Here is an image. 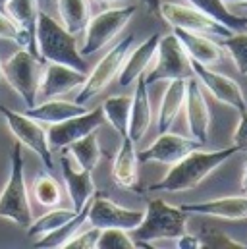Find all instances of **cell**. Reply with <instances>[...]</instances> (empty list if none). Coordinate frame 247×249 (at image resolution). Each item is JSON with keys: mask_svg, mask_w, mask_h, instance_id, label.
<instances>
[{"mask_svg": "<svg viewBox=\"0 0 247 249\" xmlns=\"http://www.w3.org/2000/svg\"><path fill=\"white\" fill-rule=\"evenodd\" d=\"M236 153H240L236 145H232L228 149H216V151L197 149V151L189 153L187 157H184L182 160H178L176 164H172V168L160 182L149 186L147 189L149 191H170V193L195 189L212 170L222 166Z\"/></svg>", "mask_w": 247, "mask_h": 249, "instance_id": "6da1fadb", "label": "cell"}, {"mask_svg": "<svg viewBox=\"0 0 247 249\" xmlns=\"http://www.w3.org/2000/svg\"><path fill=\"white\" fill-rule=\"evenodd\" d=\"M35 41L37 53L45 62L66 64L87 73V62L75 45V35H71L60 21H56L47 12H39Z\"/></svg>", "mask_w": 247, "mask_h": 249, "instance_id": "7a4b0ae2", "label": "cell"}, {"mask_svg": "<svg viewBox=\"0 0 247 249\" xmlns=\"http://www.w3.org/2000/svg\"><path fill=\"white\" fill-rule=\"evenodd\" d=\"M187 213L182 207H172L162 199H151L143 220L131 230L135 242L176 240L187 232Z\"/></svg>", "mask_w": 247, "mask_h": 249, "instance_id": "3957f363", "label": "cell"}, {"mask_svg": "<svg viewBox=\"0 0 247 249\" xmlns=\"http://www.w3.org/2000/svg\"><path fill=\"white\" fill-rule=\"evenodd\" d=\"M0 216L8 218V220H12L23 228H27L33 220L27 186H25V168H23V155H21V143L19 141L12 149L10 178L0 193Z\"/></svg>", "mask_w": 247, "mask_h": 249, "instance_id": "277c9868", "label": "cell"}, {"mask_svg": "<svg viewBox=\"0 0 247 249\" xmlns=\"http://www.w3.org/2000/svg\"><path fill=\"white\" fill-rule=\"evenodd\" d=\"M191 77H195V73L180 39L174 33L160 35L155 53V66L149 71H145L147 85H153L157 81H172V79L187 81Z\"/></svg>", "mask_w": 247, "mask_h": 249, "instance_id": "5b68a950", "label": "cell"}, {"mask_svg": "<svg viewBox=\"0 0 247 249\" xmlns=\"http://www.w3.org/2000/svg\"><path fill=\"white\" fill-rule=\"evenodd\" d=\"M2 68H4V79L23 99L25 107L27 108L35 107L37 105V95H39V83H41V77H43L45 60L41 56L31 54L27 49H21Z\"/></svg>", "mask_w": 247, "mask_h": 249, "instance_id": "8992f818", "label": "cell"}, {"mask_svg": "<svg viewBox=\"0 0 247 249\" xmlns=\"http://www.w3.org/2000/svg\"><path fill=\"white\" fill-rule=\"evenodd\" d=\"M133 14H135V6H116L89 18L85 25L83 45L79 49L81 56H91L103 47H106L116 35L122 33V29L133 18Z\"/></svg>", "mask_w": 247, "mask_h": 249, "instance_id": "52a82bcc", "label": "cell"}, {"mask_svg": "<svg viewBox=\"0 0 247 249\" xmlns=\"http://www.w3.org/2000/svg\"><path fill=\"white\" fill-rule=\"evenodd\" d=\"M135 43V35H127L124 37L120 43H116L101 60L93 68V71L85 77V83L79 87V93L75 97V103L79 105H87L93 97H97L99 93H103L110 81L120 73L124 60L127 56V53L131 51V45Z\"/></svg>", "mask_w": 247, "mask_h": 249, "instance_id": "ba28073f", "label": "cell"}, {"mask_svg": "<svg viewBox=\"0 0 247 249\" xmlns=\"http://www.w3.org/2000/svg\"><path fill=\"white\" fill-rule=\"evenodd\" d=\"M0 114L4 116L6 124L12 129V133L16 135V139L21 145H25L27 149H31L43 160L47 170H54V160H53V149L49 145V135L39 125V122L25 116L23 112H16V110L6 108V107H0Z\"/></svg>", "mask_w": 247, "mask_h": 249, "instance_id": "9c48e42d", "label": "cell"}, {"mask_svg": "<svg viewBox=\"0 0 247 249\" xmlns=\"http://www.w3.org/2000/svg\"><path fill=\"white\" fill-rule=\"evenodd\" d=\"M160 18H164L172 27H180V29L191 31V33L207 35L211 39H222V37H228V35L234 33V31H230L228 27H224L222 23H218L216 19L209 18L207 14L199 12L193 6L162 2L160 4Z\"/></svg>", "mask_w": 247, "mask_h": 249, "instance_id": "30bf717a", "label": "cell"}, {"mask_svg": "<svg viewBox=\"0 0 247 249\" xmlns=\"http://www.w3.org/2000/svg\"><path fill=\"white\" fill-rule=\"evenodd\" d=\"M143 211H133V209H125L122 205L110 201L108 197L95 193L91 199V207H89V216L87 222L91 226H97L101 230L105 228H122L131 232L133 228H137L143 220Z\"/></svg>", "mask_w": 247, "mask_h": 249, "instance_id": "8fae6325", "label": "cell"}, {"mask_svg": "<svg viewBox=\"0 0 247 249\" xmlns=\"http://www.w3.org/2000/svg\"><path fill=\"white\" fill-rule=\"evenodd\" d=\"M205 143L195 139V137H185V135H178V133H170L164 131L157 137V141L145 149L139 151V162H162V164H176L178 160H182L189 153L203 149Z\"/></svg>", "mask_w": 247, "mask_h": 249, "instance_id": "7c38bea8", "label": "cell"}, {"mask_svg": "<svg viewBox=\"0 0 247 249\" xmlns=\"http://www.w3.org/2000/svg\"><path fill=\"white\" fill-rule=\"evenodd\" d=\"M191 68H193L195 79L205 89H209V93L216 101H220L222 105H228V107L236 108L238 112L247 110V99L246 95H244V91H242V87H240V83H236L228 75H222L218 71H212L209 66H205V64L201 62H195V60H191Z\"/></svg>", "mask_w": 247, "mask_h": 249, "instance_id": "4fadbf2b", "label": "cell"}, {"mask_svg": "<svg viewBox=\"0 0 247 249\" xmlns=\"http://www.w3.org/2000/svg\"><path fill=\"white\" fill-rule=\"evenodd\" d=\"M105 124V112L103 107H97L93 110H87L85 114L68 118L60 124H53L49 129V145L51 149H64L70 143L85 137L91 131H97Z\"/></svg>", "mask_w": 247, "mask_h": 249, "instance_id": "5bb4252c", "label": "cell"}, {"mask_svg": "<svg viewBox=\"0 0 247 249\" xmlns=\"http://www.w3.org/2000/svg\"><path fill=\"white\" fill-rule=\"evenodd\" d=\"M85 71L58 62H45L43 77L39 83L37 99H56L71 89H79L85 83Z\"/></svg>", "mask_w": 247, "mask_h": 249, "instance_id": "9a60e30c", "label": "cell"}, {"mask_svg": "<svg viewBox=\"0 0 247 249\" xmlns=\"http://www.w3.org/2000/svg\"><path fill=\"white\" fill-rule=\"evenodd\" d=\"M185 114H187V127L191 137L207 143L209 127H211V110L201 91V83L191 77L185 81Z\"/></svg>", "mask_w": 247, "mask_h": 249, "instance_id": "2e32d148", "label": "cell"}, {"mask_svg": "<svg viewBox=\"0 0 247 249\" xmlns=\"http://www.w3.org/2000/svg\"><path fill=\"white\" fill-rule=\"evenodd\" d=\"M60 170H62V178L66 182L68 195H70L71 205H73V211H81L85 207V203L97 193V187H95V182H93L91 170L75 168L73 162L70 160V153H68L66 147L62 151Z\"/></svg>", "mask_w": 247, "mask_h": 249, "instance_id": "e0dca14e", "label": "cell"}, {"mask_svg": "<svg viewBox=\"0 0 247 249\" xmlns=\"http://www.w3.org/2000/svg\"><path fill=\"white\" fill-rule=\"evenodd\" d=\"M185 213H197L226 220H244L247 218V193L246 195H230L201 203H185L182 205Z\"/></svg>", "mask_w": 247, "mask_h": 249, "instance_id": "ac0fdd59", "label": "cell"}, {"mask_svg": "<svg viewBox=\"0 0 247 249\" xmlns=\"http://www.w3.org/2000/svg\"><path fill=\"white\" fill-rule=\"evenodd\" d=\"M147 81H145V73L139 75L135 79V93L131 99V110H129V129H127V137H131V141L137 145L153 120L151 114V99H149V91H147Z\"/></svg>", "mask_w": 247, "mask_h": 249, "instance_id": "d6986e66", "label": "cell"}, {"mask_svg": "<svg viewBox=\"0 0 247 249\" xmlns=\"http://www.w3.org/2000/svg\"><path fill=\"white\" fill-rule=\"evenodd\" d=\"M159 39H160V35H159V33H153V35H151L149 39H145L135 51H129V53H127L122 68H120V73H118V81H120L122 87L133 85L135 79L147 71L151 60L155 58Z\"/></svg>", "mask_w": 247, "mask_h": 249, "instance_id": "ffe728a7", "label": "cell"}, {"mask_svg": "<svg viewBox=\"0 0 247 249\" xmlns=\"http://www.w3.org/2000/svg\"><path fill=\"white\" fill-rule=\"evenodd\" d=\"M112 178L120 187L125 189H137L139 184V157L135 143L131 137H122L120 149L116 153L114 164H112Z\"/></svg>", "mask_w": 247, "mask_h": 249, "instance_id": "44dd1931", "label": "cell"}, {"mask_svg": "<svg viewBox=\"0 0 247 249\" xmlns=\"http://www.w3.org/2000/svg\"><path fill=\"white\" fill-rule=\"evenodd\" d=\"M174 35L180 39L182 47L185 49V53H187V56L191 60L205 64V66L220 62V58H222V47L214 39H211L207 35L185 31V29H180V27H174Z\"/></svg>", "mask_w": 247, "mask_h": 249, "instance_id": "7402d4cb", "label": "cell"}, {"mask_svg": "<svg viewBox=\"0 0 247 249\" xmlns=\"http://www.w3.org/2000/svg\"><path fill=\"white\" fill-rule=\"evenodd\" d=\"M87 108L79 103H70V101H58V99H47L45 103L41 105H35L31 108H27L23 114L37 120V122H43V124H60L68 118H73V116H79V114H85Z\"/></svg>", "mask_w": 247, "mask_h": 249, "instance_id": "603a6c76", "label": "cell"}, {"mask_svg": "<svg viewBox=\"0 0 247 249\" xmlns=\"http://www.w3.org/2000/svg\"><path fill=\"white\" fill-rule=\"evenodd\" d=\"M4 12L19 27V31L29 39L31 53L35 56H39V53H37V41H35L37 19H39V12H41L39 10V0H8Z\"/></svg>", "mask_w": 247, "mask_h": 249, "instance_id": "cb8c5ba5", "label": "cell"}, {"mask_svg": "<svg viewBox=\"0 0 247 249\" xmlns=\"http://www.w3.org/2000/svg\"><path fill=\"white\" fill-rule=\"evenodd\" d=\"M185 103V79H172L159 108V133L170 131Z\"/></svg>", "mask_w": 247, "mask_h": 249, "instance_id": "d4e9b609", "label": "cell"}, {"mask_svg": "<svg viewBox=\"0 0 247 249\" xmlns=\"http://www.w3.org/2000/svg\"><path fill=\"white\" fill-rule=\"evenodd\" d=\"M93 199V197H91ZM91 199L85 203V207L81 209V211H77V214L71 218V220H68V222H64L60 228H56V230H53V232H49V234H45V236H41L39 240H37V244H35V248L39 249H64V246L85 226V222H87V216H89V207H91Z\"/></svg>", "mask_w": 247, "mask_h": 249, "instance_id": "484cf974", "label": "cell"}, {"mask_svg": "<svg viewBox=\"0 0 247 249\" xmlns=\"http://www.w3.org/2000/svg\"><path fill=\"white\" fill-rule=\"evenodd\" d=\"M189 6L197 8L199 12L207 14L209 18L216 19L218 23H222L224 27H228L234 33H242L247 29V16L234 14L226 8L224 0H187Z\"/></svg>", "mask_w": 247, "mask_h": 249, "instance_id": "4316f807", "label": "cell"}, {"mask_svg": "<svg viewBox=\"0 0 247 249\" xmlns=\"http://www.w3.org/2000/svg\"><path fill=\"white\" fill-rule=\"evenodd\" d=\"M56 8L62 25L71 35L81 33L91 18V0H56Z\"/></svg>", "mask_w": 247, "mask_h": 249, "instance_id": "83f0119b", "label": "cell"}, {"mask_svg": "<svg viewBox=\"0 0 247 249\" xmlns=\"http://www.w3.org/2000/svg\"><path fill=\"white\" fill-rule=\"evenodd\" d=\"M66 149H68L70 157L75 159L77 166L83 168V170H91L93 172L95 166L101 160V145H99V139H97V133L95 131H91L85 137L70 143Z\"/></svg>", "mask_w": 247, "mask_h": 249, "instance_id": "f1b7e54d", "label": "cell"}, {"mask_svg": "<svg viewBox=\"0 0 247 249\" xmlns=\"http://www.w3.org/2000/svg\"><path fill=\"white\" fill-rule=\"evenodd\" d=\"M101 107H103V112H105V120L116 129V133L120 137H125L127 129H129L131 97L114 95V97H108Z\"/></svg>", "mask_w": 247, "mask_h": 249, "instance_id": "f546056e", "label": "cell"}, {"mask_svg": "<svg viewBox=\"0 0 247 249\" xmlns=\"http://www.w3.org/2000/svg\"><path fill=\"white\" fill-rule=\"evenodd\" d=\"M75 214H77V211H73V209L51 207V211H47L43 216H39L37 220H31V224L27 226V236L29 238H41V236L60 228L64 222L71 220Z\"/></svg>", "mask_w": 247, "mask_h": 249, "instance_id": "4dcf8cb0", "label": "cell"}, {"mask_svg": "<svg viewBox=\"0 0 247 249\" xmlns=\"http://www.w3.org/2000/svg\"><path fill=\"white\" fill-rule=\"evenodd\" d=\"M33 195L39 205L49 207V209L56 207L60 203V187L56 184L54 176H51L49 172L37 174L35 182H33Z\"/></svg>", "mask_w": 247, "mask_h": 249, "instance_id": "1f68e13d", "label": "cell"}, {"mask_svg": "<svg viewBox=\"0 0 247 249\" xmlns=\"http://www.w3.org/2000/svg\"><path fill=\"white\" fill-rule=\"evenodd\" d=\"M218 45L222 47V51H226L232 56L240 73L247 75V33L242 31V33H232L228 37H222L218 39Z\"/></svg>", "mask_w": 247, "mask_h": 249, "instance_id": "d6a6232c", "label": "cell"}, {"mask_svg": "<svg viewBox=\"0 0 247 249\" xmlns=\"http://www.w3.org/2000/svg\"><path fill=\"white\" fill-rule=\"evenodd\" d=\"M199 240H201V248L205 249H247V244L232 240L228 234L211 228V226H203L199 232Z\"/></svg>", "mask_w": 247, "mask_h": 249, "instance_id": "836d02e7", "label": "cell"}, {"mask_svg": "<svg viewBox=\"0 0 247 249\" xmlns=\"http://www.w3.org/2000/svg\"><path fill=\"white\" fill-rule=\"evenodd\" d=\"M97 249H137V242L122 228H105L101 230Z\"/></svg>", "mask_w": 247, "mask_h": 249, "instance_id": "e575fe53", "label": "cell"}, {"mask_svg": "<svg viewBox=\"0 0 247 249\" xmlns=\"http://www.w3.org/2000/svg\"><path fill=\"white\" fill-rule=\"evenodd\" d=\"M0 39L14 41V43H18L21 49H27V51L31 53V43H29V39L19 31V27L12 21V18H10L6 12H2V10H0ZM31 54H33V53H31Z\"/></svg>", "mask_w": 247, "mask_h": 249, "instance_id": "d590c367", "label": "cell"}, {"mask_svg": "<svg viewBox=\"0 0 247 249\" xmlns=\"http://www.w3.org/2000/svg\"><path fill=\"white\" fill-rule=\"evenodd\" d=\"M99 236H101V228L93 226L85 232H77L66 246L64 249H97V242H99Z\"/></svg>", "mask_w": 247, "mask_h": 249, "instance_id": "8d00e7d4", "label": "cell"}, {"mask_svg": "<svg viewBox=\"0 0 247 249\" xmlns=\"http://www.w3.org/2000/svg\"><path fill=\"white\" fill-rule=\"evenodd\" d=\"M240 124L234 131V145L238 147V151H247V110L240 112Z\"/></svg>", "mask_w": 247, "mask_h": 249, "instance_id": "74e56055", "label": "cell"}, {"mask_svg": "<svg viewBox=\"0 0 247 249\" xmlns=\"http://www.w3.org/2000/svg\"><path fill=\"white\" fill-rule=\"evenodd\" d=\"M176 248L178 249H201V240L199 236H191V234H182L180 238H176Z\"/></svg>", "mask_w": 247, "mask_h": 249, "instance_id": "f35d334b", "label": "cell"}, {"mask_svg": "<svg viewBox=\"0 0 247 249\" xmlns=\"http://www.w3.org/2000/svg\"><path fill=\"white\" fill-rule=\"evenodd\" d=\"M141 2L147 6V10L153 16H159L160 18V4H162V0H141Z\"/></svg>", "mask_w": 247, "mask_h": 249, "instance_id": "ab89813d", "label": "cell"}, {"mask_svg": "<svg viewBox=\"0 0 247 249\" xmlns=\"http://www.w3.org/2000/svg\"><path fill=\"white\" fill-rule=\"evenodd\" d=\"M242 187H244V191L247 193V159H246V162H244V178H242Z\"/></svg>", "mask_w": 247, "mask_h": 249, "instance_id": "60d3db41", "label": "cell"}, {"mask_svg": "<svg viewBox=\"0 0 247 249\" xmlns=\"http://www.w3.org/2000/svg\"><path fill=\"white\" fill-rule=\"evenodd\" d=\"M236 6H238V8H240V10H242V12H244V14L247 16V2H242V4H236Z\"/></svg>", "mask_w": 247, "mask_h": 249, "instance_id": "b9f144b4", "label": "cell"}, {"mask_svg": "<svg viewBox=\"0 0 247 249\" xmlns=\"http://www.w3.org/2000/svg\"><path fill=\"white\" fill-rule=\"evenodd\" d=\"M6 4H8V0H0V10H2V12L6 10Z\"/></svg>", "mask_w": 247, "mask_h": 249, "instance_id": "7bdbcfd3", "label": "cell"}, {"mask_svg": "<svg viewBox=\"0 0 247 249\" xmlns=\"http://www.w3.org/2000/svg\"><path fill=\"white\" fill-rule=\"evenodd\" d=\"M2 66H4V64L0 62V81H2V79H4V68H2Z\"/></svg>", "mask_w": 247, "mask_h": 249, "instance_id": "ee69618b", "label": "cell"}, {"mask_svg": "<svg viewBox=\"0 0 247 249\" xmlns=\"http://www.w3.org/2000/svg\"><path fill=\"white\" fill-rule=\"evenodd\" d=\"M99 2H116V0H99Z\"/></svg>", "mask_w": 247, "mask_h": 249, "instance_id": "f6af8a7d", "label": "cell"}, {"mask_svg": "<svg viewBox=\"0 0 247 249\" xmlns=\"http://www.w3.org/2000/svg\"><path fill=\"white\" fill-rule=\"evenodd\" d=\"M39 2H45V0H39Z\"/></svg>", "mask_w": 247, "mask_h": 249, "instance_id": "bcb514c9", "label": "cell"}]
</instances>
